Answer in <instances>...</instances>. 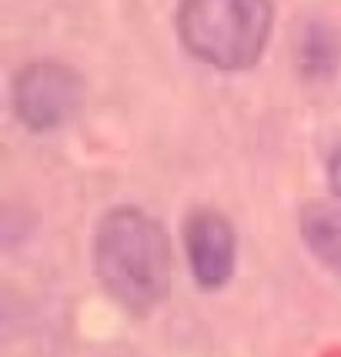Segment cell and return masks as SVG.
<instances>
[{
	"label": "cell",
	"mask_w": 341,
	"mask_h": 357,
	"mask_svg": "<svg viewBox=\"0 0 341 357\" xmlns=\"http://www.w3.org/2000/svg\"><path fill=\"white\" fill-rule=\"evenodd\" d=\"M328 184L335 190V201L341 204V147L328 157Z\"/></svg>",
	"instance_id": "obj_6"
},
{
	"label": "cell",
	"mask_w": 341,
	"mask_h": 357,
	"mask_svg": "<svg viewBox=\"0 0 341 357\" xmlns=\"http://www.w3.org/2000/svg\"><path fill=\"white\" fill-rule=\"evenodd\" d=\"M271 0H181L177 37L194 61L217 70H248L271 40Z\"/></svg>",
	"instance_id": "obj_2"
},
{
	"label": "cell",
	"mask_w": 341,
	"mask_h": 357,
	"mask_svg": "<svg viewBox=\"0 0 341 357\" xmlns=\"http://www.w3.org/2000/svg\"><path fill=\"white\" fill-rule=\"evenodd\" d=\"M17 121L27 130H54L84 104V77L61 61H34L20 67L10 87Z\"/></svg>",
	"instance_id": "obj_3"
},
{
	"label": "cell",
	"mask_w": 341,
	"mask_h": 357,
	"mask_svg": "<svg viewBox=\"0 0 341 357\" xmlns=\"http://www.w3.org/2000/svg\"><path fill=\"white\" fill-rule=\"evenodd\" d=\"M301 237L321 264L341 274V204H305L301 207Z\"/></svg>",
	"instance_id": "obj_5"
},
{
	"label": "cell",
	"mask_w": 341,
	"mask_h": 357,
	"mask_svg": "<svg viewBox=\"0 0 341 357\" xmlns=\"http://www.w3.org/2000/svg\"><path fill=\"white\" fill-rule=\"evenodd\" d=\"M94 274L127 314H151L170 294V244L140 207H114L94 231Z\"/></svg>",
	"instance_id": "obj_1"
},
{
	"label": "cell",
	"mask_w": 341,
	"mask_h": 357,
	"mask_svg": "<svg viewBox=\"0 0 341 357\" xmlns=\"http://www.w3.org/2000/svg\"><path fill=\"white\" fill-rule=\"evenodd\" d=\"M184 248L198 287L217 291L231 280L234 261H238V241L224 214H217L211 207L191 211V218L184 220Z\"/></svg>",
	"instance_id": "obj_4"
}]
</instances>
